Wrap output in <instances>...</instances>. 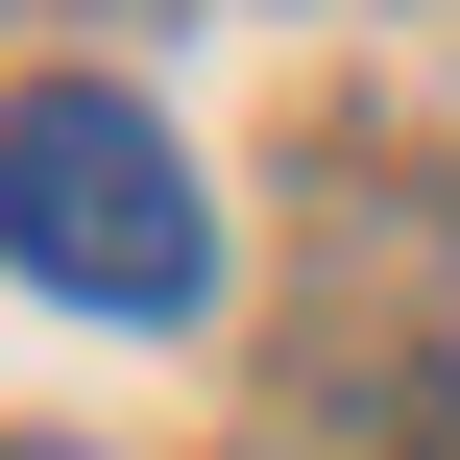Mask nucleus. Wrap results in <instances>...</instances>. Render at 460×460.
<instances>
[{
	"instance_id": "obj_1",
	"label": "nucleus",
	"mask_w": 460,
	"mask_h": 460,
	"mask_svg": "<svg viewBox=\"0 0 460 460\" xmlns=\"http://www.w3.org/2000/svg\"><path fill=\"white\" fill-rule=\"evenodd\" d=\"M0 267L73 291V315H194L218 291V218H194V170H170V121L121 73L0 97Z\"/></svg>"
}]
</instances>
